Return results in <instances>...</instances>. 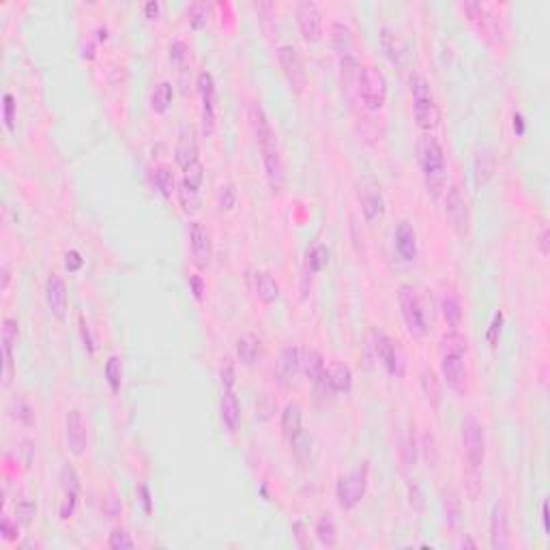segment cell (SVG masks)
Instances as JSON below:
<instances>
[{
	"instance_id": "41",
	"label": "cell",
	"mask_w": 550,
	"mask_h": 550,
	"mask_svg": "<svg viewBox=\"0 0 550 550\" xmlns=\"http://www.w3.org/2000/svg\"><path fill=\"white\" fill-rule=\"evenodd\" d=\"M108 546L112 550H131V548H136V542L131 540V536L125 529L116 527V529H112V533L108 538Z\"/></svg>"
},
{
	"instance_id": "27",
	"label": "cell",
	"mask_w": 550,
	"mask_h": 550,
	"mask_svg": "<svg viewBox=\"0 0 550 550\" xmlns=\"http://www.w3.org/2000/svg\"><path fill=\"white\" fill-rule=\"evenodd\" d=\"M254 293L256 297L262 301V304H277L279 299V284L275 282V277L267 271H256L254 273Z\"/></svg>"
},
{
	"instance_id": "23",
	"label": "cell",
	"mask_w": 550,
	"mask_h": 550,
	"mask_svg": "<svg viewBox=\"0 0 550 550\" xmlns=\"http://www.w3.org/2000/svg\"><path fill=\"white\" fill-rule=\"evenodd\" d=\"M394 241H396V250L402 256V260L413 262L415 256H417V233H415V228L409 222H400L398 228H396Z\"/></svg>"
},
{
	"instance_id": "47",
	"label": "cell",
	"mask_w": 550,
	"mask_h": 550,
	"mask_svg": "<svg viewBox=\"0 0 550 550\" xmlns=\"http://www.w3.org/2000/svg\"><path fill=\"white\" fill-rule=\"evenodd\" d=\"M501 327H503V314L501 312H496L492 316V323L488 327V333H486V340L492 348H496V344H499V335H501Z\"/></svg>"
},
{
	"instance_id": "45",
	"label": "cell",
	"mask_w": 550,
	"mask_h": 550,
	"mask_svg": "<svg viewBox=\"0 0 550 550\" xmlns=\"http://www.w3.org/2000/svg\"><path fill=\"white\" fill-rule=\"evenodd\" d=\"M421 447H423V456L428 467H436V441L432 432H425L421 438Z\"/></svg>"
},
{
	"instance_id": "26",
	"label": "cell",
	"mask_w": 550,
	"mask_h": 550,
	"mask_svg": "<svg viewBox=\"0 0 550 550\" xmlns=\"http://www.w3.org/2000/svg\"><path fill=\"white\" fill-rule=\"evenodd\" d=\"M494 155L490 149H480L475 153L473 159V179H475V187H484L494 174Z\"/></svg>"
},
{
	"instance_id": "25",
	"label": "cell",
	"mask_w": 550,
	"mask_h": 550,
	"mask_svg": "<svg viewBox=\"0 0 550 550\" xmlns=\"http://www.w3.org/2000/svg\"><path fill=\"white\" fill-rule=\"evenodd\" d=\"M301 366L306 370V377L314 383V385H325L327 387V366H325V357L318 350L308 348L301 357Z\"/></svg>"
},
{
	"instance_id": "38",
	"label": "cell",
	"mask_w": 550,
	"mask_h": 550,
	"mask_svg": "<svg viewBox=\"0 0 550 550\" xmlns=\"http://www.w3.org/2000/svg\"><path fill=\"white\" fill-rule=\"evenodd\" d=\"M168 56H170V63L174 67L183 69L187 63H189V47L183 39H174L168 47Z\"/></svg>"
},
{
	"instance_id": "17",
	"label": "cell",
	"mask_w": 550,
	"mask_h": 550,
	"mask_svg": "<svg viewBox=\"0 0 550 550\" xmlns=\"http://www.w3.org/2000/svg\"><path fill=\"white\" fill-rule=\"evenodd\" d=\"M359 204L366 222H379L385 215V198L383 191L374 181H363L359 185Z\"/></svg>"
},
{
	"instance_id": "10",
	"label": "cell",
	"mask_w": 550,
	"mask_h": 550,
	"mask_svg": "<svg viewBox=\"0 0 550 550\" xmlns=\"http://www.w3.org/2000/svg\"><path fill=\"white\" fill-rule=\"evenodd\" d=\"M198 93H200V123H202V134L211 138L215 134L218 125V114H215V80L209 71H200L198 74Z\"/></svg>"
},
{
	"instance_id": "22",
	"label": "cell",
	"mask_w": 550,
	"mask_h": 550,
	"mask_svg": "<svg viewBox=\"0 0 550 550\" xmlns=\"http://www.w3.org/2000/svg\"><path fill=\"white\" fill-rule=\"evenodd\" d=\"M174 159L183 170L198 162V140L191 127H185L181 131L179 142H176V149H174Z\"/></svg>"
},
{
	"instance_id": "3",
	"label": "cell",
	"mask_w": 550,
	"mask_h": 550,
	"mask_svg": "<svg viewBox=\"0 0 550 550\" xmlns=\"http://www.w3.org/2000/svg\"><path fill=\"white\" fill-rule=\"evenodd\" d=\"M409 91L413 97V118L415 125L423 131H432L441 123V110L432 95L430 82L419 71H413L409 76Z\"/></svg>"
},
{
	"instance_id": "42",
	"label": "cell",
	"mask_w": 550,
	"mask_h": 550,
	"mask_svg": "<svg viewBox=\"0 0 550 550\" xmlns=\"http://www.w3.org/2000/svg\"><path fill=\"white\" fill-rule=\"evenodd\" d=\"M443 507H445L447 520L452 525H456L458 518H460V501H458V496H456L454 490H445V492H443Z\"/></svg>"
},
{
	"instance_id": "16",
	"label": "cell",
	"mask_w": 550,
	"mask_h": 550,
	"mask_svg": "<svg viewBox=\"0 0 550 550\" xmlns=\"http://www.w3.org/2000/svg\"><path fill=\"white\" fill-rule=\"evenodd\" d=\"M65 441L67 447L74 456H82L88 445V432H86V421L78 409H71L65 415Z\"/></svg>"
},
{
	"instance_id": "48",
	"label": "cell",
	"mask_w": 550,
	"mask_h": 550,
	"mask_svg": "<svg viewBox=\"0 0 550 550\" xmlns=\"http://www.w3.org/2000/svg\"><path fill=\"white\" fill-rule=\"evenodd\" d=\"M15 108H17V103H15V97L11 93L5 95V125L13 131L15 129Z\"/></svg>"
},
{
	"instance_id": "54",
	"label": "cell",
	"mask_w": 550,
	"mask_h": 550,
	"mask_svg": "<svg viewBox=\"0 0 550 550\" xmlns=\"http://www.w3.org/2000/svg\"><path fill=\"white\" fill-rule=\"evenodd\" d=\"M189 286H191V290H193V297H196V299L200 301L202 295H204V282H202V277H200V275H191V277H189Z\"/></svg>"
},
{
	"instance_id": "56",
	"label": "cell",
	"mask_w": 550,
	"mask_h": 550,
	"mask_svg": "<svg viewBox=\"0 0 550 550\" xmlns=\"http://www.w3.org/2000/svg\"><path fill=\"white\" fill-rule=\"evenodd\" d=\"M550 233H548V228H544L542 233H540V237H538V245H540V254L546 258L548 254H550Z\"/></svg>"
},
{
	"instance_id": "31",
	"label": "cell",
	"mask_w": 550,
	"mask_h": 550,
	"mask_svg": "<svg viewBox=\"0 0 550 550\" xmlns=\"http://www.w3.org/2000/svg\"><path fill=\"white\" fill-rule=\"evenodd\" d=\"M419 383H421V389H423V396L428 398V402L434 406V409H438V404L443 400V396H441L443 392H441V381L436 379L434 370L423 368L421 374H419Z\"/></svg>"
},
{
	"instance_id": "35",
	"label": "cell",
	"mask_w": 550,
	"mask_h": 550,
	"mask_svg": "<svg viewBox=\"0 0 550 550\" xmlns=\"http://www.w3.org/2000/svg\"><path fill=\"white\" fill-rule=\"evenodd\" d=\"M441 312H443L447 327L458 329L460 323H463V308H460V301L454 295H445L441 299Z\"/></svg>"
},
{
	"instance_id": "57",
	"label": "cell",
	"mask_w": 550,
	"mask_h": 550,
	"mask_svg": "<svg viewBox=\"0 0 550 550\" xmlns=\"http://www.w3.org/2000/svg\"><path fill=\"white\" fill-rule=\"evenodd\" d=\"M222 385H224V389H233L235 387V372H233V368H224L222 370Z\"/></svg>"
},
{
	"instance_id": "9",
	"label": "cell",
	"mask_w": 550,
	"mask_h": 550,
	"mask_svg": "<svg viewBox=\"0 0 550 550\" xmlns=\"http://www.w3.org/2000/svg\"><path fill=\"white\" fill-rule=\"evenodd\" d=\"M277 61H279V67L284 71V76H286L288 84L293 86V91L301 95L306 84H308V74H306V65L299 54V50L290 43L279 45L277 47Z\"/></svg>"
},
{
	"instance_id": "60",
	"label": "cell",
	"mask_w": 550,
	"mask_h": 550,
	"mask_svg": "<svg viewBox=\"0 0 550 550\" xmlns=\"http://www.w3.org/2000/svg\"><path fill=\"white\" fill-rule=\"evenodd\" d=\"M542 522H544V531L550 533V516H548V501L542 503Z\"/></svg>"
},
{
	"instance_id": "33",
	"label": "cell",
	"mask_w": 550,
	"mask_h": 550,
	"mask_svg": "<svg viewBox=\"0 0 550 550\" xmlns=\"http://www.w3.org/2000/svg\"><path fill=\"white\" fill-rule=\"evenodd\" d=\"M331 45L340 56L352 52L350 50L352 47V32H350V28L344 22H333L331 24Z\"/></svg>"
},
{
	"instance_id": "58",
	"label": "cell",
	"mask_w": 550,
	"mask_h": 550,
	"mask_svg": "<svg viewBox=\"0 0 550 550\" xmlns=\"http://www.w3.org/2000/svg\"><path fill=\"white\" fill-rule=\"evenodd\" d=\"M159 11H162V5H159L157 0H151V3H147V7H145V13H147L149 20H155V17L159 15Z\"/></svg>"
},
{
	"instance_id": "30",
	"label": "cell",
	"mask_w": 550,
	"mask_h": 550,
	"mask_svg": "<svg viewBox=\"0 0 550 550\" xmlns=\"http://www.w3.org/2000/svg\"><path fill=\"white\" fill-rule=\"evenodd\" d=\"M260 350H262V342L254 333H243L237 340V357L245 366H254L260 357Z\"/></svg>"
},
{
	"instance_id": "20",
	"label": "cell",
	"mask_w": 550,
	"mask_h": 550,
	"mask_svg": "<svg viewBox=\"0 0 550 550\" xmlns=\"http://www.w3.org/2000/svg\"><path fill=\"white\" fill-rule=\"evenodd\" d=\"M247 120H250V127H252V134L258 142V147L267 145L269 140H275L277 136L273 134V127L267 118V112L260 103H250V108H247Z\"/></svg>"
},
{
	"instance_id": "13",
	"label": "cell",
	"mask_w": 550,
	"mask_h": 550,
	"mask_svg": "<svg viewBox=\"0 0 550 550\" xmlns=\"http://www.w3.org/2000/svg\"><path fill=\"white\" fill-rule=\"evenodd\" d=\"M295 15H297L301 37H304L308 43L321 41V37H323V13H321V9H318V5L312 3V0L297 3Z\"/></svg>"
},
{
	"instance_id": "39",
	"label": "cell",
	"mask_w": 550,
	"mask_h": 550,
	"mask_svg": "<svg viewBox=\"0 0 550 550\" xmlns=\"http://www.w3.org/2000/svg\"><path fill=\"white\" fill-rule=\"evenodd\" d=\"M327 262H329V250H327V247L325 245L312 247V252L308 254V269H310V273L323 271L327 267Z\"/></svg>"
},
{
	"instance_id": "4",
	"label": "cell",
	"mask_w": 550,
	"mask_h": 550,
	"mask_svg": "<svg viewBox=\"0 0 550 550\" xmlns=\"http://www.w3.org/2000/svg\"><path fill=\"white\" fill-rule=\"evenodd\" d=\"M463 449L467 460V475L471 482H477L482 475L486 460V434L484 425L475 415H467L463 421Z\"/></svg>"
},
{
	"instance_id": "37",
	"label": "cell",
	"mask_w": 550,
	"mask_h": 550,
	"mask_svg": "<svg viewBox=\"0 0 550 550\" xmlns=\"http://www.w3.org/2000/svg\"><path fill=\"white\" fill-rule=\"evenodd\" d=\"M103 374H105V381H108L110 389L116 394L120 385H123V361L120 357H116V355H112V357L105 361V370H103Z\"/></svg>"
},
{
	"instance_id": "14",
	"label": "cell",
	"mask_w": 550,
	"mask_h": 550,
	"mask_svg": "<svg viewBox=\"0 0 550 550\" xmlns=\"http://www.w3.org/2000/svg\"><path fill=\"white\" fill-rule=\"evenodd\" d=\"M260 151H262L264 174H267V181H269L271 189L273 191H282V187L286 185V168H284V159H282L277 138L269 140L267 145H262Z\"/></svg>"
},
{
	"instance_id": "44",
	"label": "cell",
	"mask_w": 550,
	"mask_h": 550,
	"mask_svg": "<svg viewBox=\"0 0 550 550\" xmlns=\"http://www.w3.org/2000/svg\"><path fill=\"white\" fill-rule=\"evenodd\" d=\"M17 338H20V325H17L15 318H5L3 321V344L13 348Z\"/></svg>"
},
{
	"instance_id": "15",
	"label": "cell",
	"mask_w": 550,
	"mask_h": 550,
	"mask_svg": "<svg viewBox=\"0 0 550 550\" xmlns=\"http://www.w3.org/2000/svg\"><path fill=\"white\" fill-rule=\"evenodd\" d=\"M189 247H191V260L198 269H207L213 258V241L207 226L200 222L189 224Z\"/></svg>"
},
{
	"instance_id": "29",
	"label": "cell",
	"mask_w": 550,
	"mask_h": 550,
	"mask_svg": "<svg viewBox=\"0 0 550 550\" xmlns=\"http://www.w3.org/2000/svg\"><path fill=\"white\" fill-rule=\"evenodd\" d=\"M327 387L335 394H348L352 389V370L346 363H333L327 370Z\"/></svg>"
},
{
	"instance_id": "63",
	"label": "cell",
	"mask_w": 550,
	"mask_h": 550,
	"mask_svg": "<svg viewBox=\"0 0 550 550\" xmlns=\"http://www.w3.org/2000/svg\"><path fill=\"white\" fill-rule=\"evenodd\" d=\"M463 546H471V548H475V542H473V540H463Z\"/></svg>"
},
{
	"instance_id": "50",
	"label": "cell",
	"mask_w": 550,
	"mask_h": 550,
	"mask_svg": "<svg viewBox=\"0 0 550 550\" xmlns=\"http://www.w3.org/2000/svg\"><path fill=\"white\" fill-rule=\"evenodd\" d=\"M13 404L17 406V413H13V417L15 419H20L22 423H32V409H30V404L26 402V400H13Z\"/></svg>"
},
{
	"instance_id": "53",
	"label": "cell",
	"mask_w": 550,
	"mask_h": 550,
	"mask_svg": "<svg viewBox=\"0 0 550 550\" xmlns=\"http://www.w3.org/2000/svg\"><path fill=\"white\" fill-rule=\"evenodd\" d=\"M0 531H3V538L5 540H15L17 536H20V522H11L9 516L3 518V525H0Z\"/></svg>"
},
{
	"instance_id": "62",
	"label": "cell",
	"mask_w": 550,
	"mask_h": 550,
	"mask_svg": "<svg viewBox=\"0 0 550 550\" xmlns=\"http://www.w3.org/2000/svg\"><path fill=\"white\" fill-rule=\"evenodd\" d=\"M142 496H145V507H147V511H151V494H149V488H142Z\"/></svg>"
},
{
	"instance_id": "59",
	"label": "cell",
	"mask_w": 550,
	"mask_h": 550,
	"mask_svg": "<svg viewBox=\"0 0 550 550\" xmlns=\"http://www.w3.org/2000/svg\"><path fill=\"white\" fill-rule=\"evenodd\" d=\"M514 131H516L518 136L525 134V118H522V114H514Z\"/></svg>"
},
{
	"instance_id": "11",
	"label": "cell",
	"mask_w": 550,
	"mask_h": 550,
	"mask_svg": "<svg viewBox=\"0 0 550 550\" xmlns=\"http://www.w3.org/2000/svg\"><path fill=\"white\" fill-rule=\"evenodd\" d=\"M445 215H447L449 226L454 228V233L465 239L471 228V215H469V204L463 196V191L456 185H452L445 191Z\"/></svg>"
},
{
	"instance_id": "21",
	"label": "cell",
	"mask_w": 550,
	"mask_h": 550,
	"mask_svg": "<svg viewBox=\"0 0 550 550\" xmlns=\"http://www.w3.org/2000/svg\"><path fill=\"white\" fill-rule=\"evenodd\" d=\"M45 299L47 306L56 318H63L67 312V284L61 275L52 273L45 282Z\"/></svg>"
},
{
	"instance_id": "2",
	"label": "cell",
	"mask_w": 550,
	"mask_h": 550,
	"mask_svg": "<svg viewBox=\"0 0 550 550\" xmlns=\"http://www.w3.org/2000/svg\"><path fill=\"white\" fill-rule=\"evenodd\" d=\"M417 159H419L425 189H428L432 198H438L447 183V162H445V151H443L441 142L432 138L430 134L419 136Z\"/></svg>"
},
{
	"instance_id": "1",
	"label": "cell",
	"mask_w": 550,
	"mask_h": 550,
	"mask_svg": "<svg viewBox=\"0 0 550 550\" xmlns=\"http://www.w3.org/2000/svg\"><path fill=\"white\" fill-rule=\"evenodd\" d=\"M467 350H469V340L463 333L452 329L445 333L438 342V352H441V372L445 379L447 387L452 392L465 396L467 385H469V370H467Z\"/></svg>"
},
{
	"instance_id": "8",
	"label": "cell",
	"mask_w": 550,
	"mask_h": 550,
	"mask_svg": "<svg viewBox=\"0 0 550 550\" xmlns=\"http://www.w3.org/2000/svg\"><path fill=\"white\" fill-rule=\"evenodd\" d=\"M372 342H374V350L379 355V359L383 361L385 370L392 377L402 379L404 372H406V357H404L402 348L398 346V342H394L387 333L377 331V329L372 331Z\"/></svg>"
},
{
	"instance_id": "19",
	"label": "cell",
	"mask_w": 550,
	"mask_h": 550,
	"mask_svg": "<svg viewBox=\"0 0 550 550\" xmlns=\"http://www.w3.org/2000/svg\"><path fill=\"white\" fill-rule=\"evenodd\" d=\"M301 368V350L295 344H288L279 350V357L275 361V377L282 385L290 383Z\"/></svg>"
},
{
	"instance_id": "51",
	"label": "cell",
	"mask_w": 550,
	"mask_h": 550,
	"mask_svg": "<svg viewBox=\"0 0 550 550\" xmlns=\"http://www.w3.org/2000/svg\"><path fill=\"white\" fill-rule=\"evenodd\" d=\"M293 536H295L299 548H304V550L312 548V542H310V538H308V531H306V525H304V522H295V525H293Z\"/></svg>"
},
{
	"instance_id": "43",
	"label": "cell",
	"mask_w": 550,
	"mask_h": 550,
	"mask_svg": "<svg viewBox=\"0 0 550 550\" xmlns=\"http://www.w3.org/2000/svg\"><path fill=\"white\" fill-rule=\"evenodd\" d=\"M78 494L80 490H63V503H61V518L69 520L74 516L76 505H78Z\"/></svg>"
},
{
	"instance_id": "34",
	"label": "cell",
	"mask_w": 550,
	"mask_h": 550,
	"mask_svg": "<svg viewBox=\"0 0 550 550\" xmlns=\"http://www.w3.org/2000/svg\"><path fill=\"white\" fill-rule=\"evenodd\" d=\"M172 97H174V91H172V84L170 82H159L155 84L153 93H151V108L159 114L168 112L170 103H172Z\"/></svg>"
},
{
	"instance_id": "24",
	"label": "cell",
	"mask_w": 550,
	"mask_h": 550,
	"mask_svg": "<svg viewBox=\"0 0 550 550\" xmlns=\"http://www.w3.org/2000/svg\"><path fill=\"white\" fill-rule=\"evenodd\" d=\"M220 417H222V423L226 425L228 432H237L239 421H241V404H239L233 389H224V392H222Z\"/></svg>"
},
{
	"instance_id": "49",
	"label": "cell",
	"mask_w": 550,
	"mask_h": 550,
	"mask_svg": "<svg viewBox=\"0 0 550 550\" xmlns=\"http://www.w3.org/2000/svg\"><path fill=\"white\" fill-rule=\"evenodd\" d=\"M34 511H37V505L30 503V501H22L20 505H17V522L20 525H28L30 518L34 516Z\"/></svg>"
},
{
	"instance_id": "40",
	"label": "cell",
	"mask_w": 550,
	"mask_h": 550,
	"mask_svg": "<svg viewBox=\"0 0 550 550\" xmlns=\"http://www.w3.org/2000/svg\"><path fill=\"white\" fill-rule=\"evenodd\" d=\"M153 181H155V187L162 191V196H170V193L174 191V176L168 168H157L155 174H153Z\"/></svg>"
},
{
	"instance_id": "12",
	"label": "cell",
	"mask_w": 550,
	"mask_h": 550,
	"mask_svg": "<svg viewBox=\"0 0 550 550\" xmlns=\"http://www.w3.org/2000/svg\"><path fill=\"white\" fill-rule=\"evenodd\" d=\"M204 183V166L200 162L183 170V181L179 189V200L185 213H193L200 204V187Z\"/></svg>"
},
{
	"instance_id": "36",
	"label": "cell",
	"mask_w": 550,
	"mask_h": 550,
	"mask_svg": "<svg viewBox=\"0 0 550 550\" xmlns=\"http://www.w3.org/2000/svg\"><path fill=\"white\" fill-rule=\"evenodd\" d=\"M381 43H383V50L385 54L389 56V61L396 63V65H402V45H400V39L396 37V32L389 28V26H383L381 28Z\"/></svg>"
},
{
	"instance_id": "5",
	"label": "cell",
	"mask_w": 550,
	"mask_h": 550,
	"mask_svg": "<svg viewBox=\"0 0 550 550\" xmlns=\"http://www.w3.org/2000/svg\"><path fill=\"white\" fill-rule=\"evenodd\" d=\"M368 480H370V467L368 463L352 469L350 473L342 475L338 484H335V499L342 509H355L368 490Z\"/></svg>"
},
{
	"instance_id": "52",
	"label": "cell",
	"mask_w": 550,
	"mask_h": 550,
	"mask_svg": "<svg viewBox=\"0 0 550 550\" xmlns=\"http://www.w3.org/2000/svg\"><path fill=\"white\" fill-rule=\"evenodd\" d=\"M82 264H84V258H82V254L78 250H69L65 254V267H67V271L76 273V271L82 269Z\"/></svg>"
},
{
	"instance_id": "28",
	"label": "cell",
	"mask_w": 550,
	"mask_h": 550,
	"mask_svg": "<svg viewBox=\"0 0 550 550\" xmlns=\"http://www.w3.org/2000/svg\"><path fill=\"white\" fill-rule=\"evenodd\" d=\"M282 432L288 441L297 438L304 432V413H301V406L297 402H288L284 406L282 413Z\"/></svg>"
},
{
	"instance_id": "18",
	"label": "cell",
	"mask_w": 550,
	"mask_h": 550,
	"mask_svg": "<svg viewBox=\"0 0 550 550\" xmlns=\"http://www.w3.org/2000/svg\"><path fill=\"white\" fill-rule=\"evenodd\" d=\"M509 518L507 509L501 501H496L490 511V546L492 550H507L509 548Z\"/></svg>"
},
{
	"instance_id": "6",
	"label": "cell",
	"mask_w": 550,
	"mask_h": 550,
	"mask_svg": "<svg viewBox=\"0 0 550 550\" xmlns=\"http://www.w3.org/2000/svg\"><path fill=\"white\" fill-rule=\"evenodd\" d=\"M357 82H359V95L366 103V108L381 110L387 101V78L383 71L374 65L361 67Z\"/></svg>"
},
{
	"instance_id": "55",
	"label": "cell",
	"mask_w": 550,
	"mask_h": 550,
	"mask_svg": "<svg viewBox=\"0 0 550 550\" xmlns=\"http://www.w3.org/2000/svg\"><path fill=\"white\" fill-rule=\"evenodd\" d=\"M80 331H82V340H84L88 352H93L95 346H93V338H91V329H88V325L84 323V316H80Z\"/></svg>"
},
{
	"instance_id": "46",
	"label": "cell",
	"mask_w": 550,
	"mask_h": 550,
	"mask_svg": "<svg viewBox=\"0 0 550 550\" xmlns=\"http://www.w3.org/2000/svg\"><path fill=\"white\" fill-rule=\"evenodd\" d=\"M237 202V191L233 185H222L220 187V193H218V204L222 211H230Z\"/></svg>"
},
{
	"instance_id": "32",
	"label": "cell",
	"mask_w": 550,
	"mask_h": 550,
	"mask_svg": "<svg viewBox=\"0 0 550 550\" xmlns=\"http://www.w3.org/2000/svg\"><path fill=\"white\" fill-rule=\"evenodd\" d=\"M314 533H316L318 542L327 548H333L335 544H338V527H335V520L329 516V514H325V516L316 520Z\"/></svg>"
},
{
	"instance_id": "61",
	"label": "cell",
	"mask_w": 550,
	"mask_h": 550,
	"mask_svg": "<svg viewBox=\"0 0 550 550\" xmlns=\"http://www.w3.org/2000/svg\"><path fill=\"white\" fill-rule=\"evenodd\" d=\"M0 275H3V284H0V290L7 293L9 288V282H11V273H9V267H3V271H0Z\"/></svg>"
},
{
	"instance_id": "7",
	"label": "cell",
	"mask_w": 550,
	"mask_h": 550,
	"mask_svg": "<svg viewBox=\"0 0 550 550\" xmlns=\"http://www.w3.org/2000/svg\"><path fill=\"white\" fill-rule=\"evenodd\" d=\"M398 301H400V312L404 318V325L409 329L413 338H423L428 333V325H425V316L421 310V301L417 297V290L409 284H402L398 288Z\"/></svg>"
}]
</instances>
